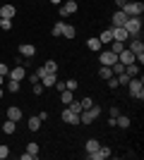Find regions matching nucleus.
Returning a JSON list of instances; mask_svg holds the SVG:
<instances>
[{
    "mask_svg": "<svg viewBox=\"0 0 144 160\" xmlns=\"http://www.w3.org/2000/svg\"><path fill=\"white\" fill-rule=\"evenodd\" d=\"M127 91H130L132 98L144 100V79L142 77H132V79L127 81Z\"/></svg>",
    "mask_w": 144,
    "mask_h": 160,
    "instance_id": "nucleus-1",
    "label": "nucleus"
},
{
    "mask_svg": "<svg viewBox=\"0 0 144 160\" xmlns=\"http://www.w3.org/2000/svg\"><path fill=\"white\" fill-rule=\"evenodd\" d=\"M99 115H101V108H99V105L87 108V110H82V112H79V124H91Z\"/></svg>",
    "mask_w": 144,
    "mask_h": 160,
    "instance_id": "nucleus-2",
    "label": "nucleus"
},
{
    "mask_svg": "<svg viewBox=\"0 0 144 160\" xmlns=\"http://www.w3.org/2000/svg\"><path fill=\"white\" fill-rule=\"evenodd\" d=\"M123 12L127 14V17H142V12H144V2L142 0H127V5L123 7Z\"/></svg>",
    "mask_w": 144,
    "mask_h": 160,
    "instance_id": "nucleus-3",
    "label": "nucleus"
},
{
    "mask_svg": "<svg viewBox=\"0 0 144 160\" xmlns=\"http://www.w3.org/2000/svg\"><path fill=\"white\" fill-rule=\"evenodd\" d=\"M123 27H125V31L130 33V38H132V36H137V33L142 31V19H139V17H127Z\"/></svg>",
    "mask_w": 144,
    "mask_h": 160,
    "instance_id": "nucleus-4",
    "label": "nucleus"
},
{
    "mask_svg": "<svg viewBox=\"0 0 144 160\" xmlns=\"http://www.w3.org/2000/svg\"><path fill=\"white\" fill-rule=\"evenodd\" d=\"M58 12H60V19H65V17H70V14L77 12V2L75 0H65L62 5H58Z\"/></svg>",
    "mask_w": 144,
    "mask_h": 160,
    "instance_id": "nucleus-5",
    "label": "nucleus"
},
{
    "mask_svg": "<svg viewBox=\"0 0 144 160\" xmlns=\"http://www.w3.org/2000/svg\"><path fill=\"white\" fill-rule=\"evenodd\" d=\"M60 120L65 122V124H72V127H75V124H79V115H77V112H72V110H70V108L65 105V108H62Z\"/></svg>",
    "mask_w": 144,
    "mask_h": 160,
    "instance_id": "nucleus-6",
    "label": "nucleus"
},
{
    "mask_svg": "<svg viewBox=\"0 0 144 160\" xmlns=\"http://www.w3.org/2000/svg\"><path fill=\"white\" fill-rule=\"evenodd\" d=\"M113 155V151H110L108 146H99V151H94V153H87V158L89 160H106Z\"/></svg>",
    "mask_w": 144,
    "mask_h": 160,
    "instance_id": "nucleus-7",
    "label": "nucleus"
},
{
    "mask_svg": "<svg viewBox=\"0 0 144 160\" xmlns=\"http://www.w3.org/2000/svg\"><path fill=\"white\" fill-rule=\"evenodd\" d=\"M7 79L24 81V79H27V69H24V65H17V67H12V69L7 72Z\"/></svg>",
    "mask_w": 144,
    "mask_h": 160,
    "instance_id": "nucleus-8",
    "label": "nucleus"
},
{
    "mask_svg": "<svg viewBox=\"0 0 144 160\" xmlns=\"http://www.w3.org/2000/svg\"><path fill=\"white\" fill-rule=\"evenodd\" d=\"M99 60H101V65H103V67H110L113 62L118 60V55L113 53V50H101V55H99Z\"/></svg>",
    "mask_w": 144,
    "mask_h": 160,
    "instance_id": "nucleus-9",
    "label": "nucleus"
},
{
    "mask_svg": "<svg viewBox=\"0 0 144 160\" xmlns=\"http://www.w3.org/2000/svg\"><path fill=\"white\" fill-rule=\"evenodd\" d=\"M110 33H113V41H130V33L125 31V27H110Z\"/></svg>",
    "mask_w": 144,
    "mask_h": 160,
    "instance_id": "nucleus-10",
    "label": "nucleus"
},
{
    "mask_svg": "<svg viewBox=\"0 0 144 160\" xmlns=\"http://www.w3.org/2000/svg\"><path fill=\"white\" fill-rule=\"evenodd\" d=\"M118 62H120V65H132V62H135V53H132L130 48H125L123 53H118Z\"/></svg>",
    "mask_w": 144,
    "mask_h": 160,
    "instance_id": "nucleus-11",
    "label": "nucleus"
},
{
    "mask_svg": "<svg viewBox=\"0 0 144 160\" xmlns=\"http://www.w3.org/2000/svg\"><path fill=\"white\" fill-rule=\"evenodd\" d=\"M5 115H7V120H12V122H22V120H24V112H22L17 105H10Z\"/></svg>",
    "mask_w": 144,
    "mask_h": 160,
    "instance_id": "nucleus-12",
    "label": "nucleus"
},
{
    "mask_svg": "<svg viewBox=\"0 0 144 160\" xmlns=\"http://www.w3.org/2000/svg\"><path fill=\"white\" fill-rule=\"evenodd\" d=\"M19 55H22V58H34V55H36V46H31V43H22V46H19Z\"/></svg>",
    "mask_w": 144,
    "mask_h": 160,
    "instance_id": "nucleus-13",
    "label": "nucleus"
},
{
    "mask_svg": "<svg viewBox=\"0 0 144 160\" xmlns=\"http://www.w3.org/2000/svg\"><path fill=\"white\" fill-rule=\"evenodd\" d=\"M39 81L43 84V88H53V84L58 81V74H51V72H46V74H43V77H41Z\"/></svg>",
    "mask_w": 144,
    "mask_h": 160,
    "instance_id": "nucleus-14",
    "label": "nucleus"
},
{
    "mask_svg": "<svg viewBox=\"0 0 144 160\" xmlns=\"http://www.w3.org/2000/svg\"><path fill=\"white\" fill-rule=\"evenodd\" d=\"M14 14H17L14 5H0V17H3V19H12Z\"/></svg>",
    "mask_w": 144,
    "mask_h": 160,
    "instance_id": "nucleus-15",
    "label": "nucleus"
},
{
    "mask_svg": "<svg viewBox=\"0 0 144 160\" xmlns=\"http://www.w3.org/2000/svg\"><path fill=\"white\" fill-rule=\"evenodd\" d=\"M130 50H132L135 55L144 53V43H142V38H135V36H132V38H130Z\"/></svg>",
    "mask_w": 144,
    "mask_h": 160,
    "instance_id": "nucleus-16",
    "label": "nucleus"
},
{
    "mask_svg": "<svg viewBox=\"0 0 144 160\" xmlns=\"http://www.w3.org/2000/svg\"><path fill=\"white\" fill-rule=\"evenodd\" d=\"M125 19H127V14H125L123 10H118V12L113 14V17H110V22H113V27H123V24H125Z\"/></svg>",
    "mask_w": 144,
    "mask_h": 160,
    "instance_id": "nucleus-17",
    "label": "nucleus"
},
{
    "mask_svg": "<svg viewBox=\"0 0 144 160\" xmlns=\"http://www.w3.org/2000/svg\"><path fill=\"white\" fill-rule=\"evenodd\" d=\"M130 124H132V120L127 117V115H118V117H115V127H120V129H130Z\"/></svg>",
    "mask_w": 144,
    "mask_h": 160,
    "instance_id": "nucleus-18",
    "label": "nucleus"
},
{
    "mask_svg": "<svg viewBox=\"0 0 144 160\" xmlns=\"http://www.w3.org/2000/svg\"><path fill=\"white\" fill-rule=\"evenodd\" d=\"M27 127H29V132H39V129H41V120H39V115L29 117V120H27Z\"/></svg>",
    "mask_w": 144,
    "mask_h": 160,
    "instance_id": "nucleus-19",
    "label": "nucleus"
},
{
    "mask_svg": "<svg viewBox=\"0 0 144 160\" xmlns=\"http://www.w3.org/2000/svg\"><path fill=\"white\" fill-rule=\"evenodd\" d=\"M60 100H62V105H70V103L75 100V91H70V88L60 91Z\"/></svg>",
    "mask_w": 144,
    "mask_h": 160,
    "instance_id": "nucleus-20",
    "label": "nucleus"
},
{
    "mask_svg": "<svg viewBox=\"0 0 144 160\" xmlns=\"http://www.w3.org/2000/svg\"><path fill=\"white\" fill-rule=\"evenodd\" d=\"M14 132H17V122H12V120L3 122V134H14Z\"/></svg>",
    "mask_w": 144,
    "mask_h": 160,
    "instance_id": "nucleus-21",
    "label": "nucleus"
},
{
    "mask_svg": "<svg viewBox=\"0 0 144 160\" xmlns=\"http://www.w3.org/2000/svg\"><path fill=\"white\" fill-rule=\"evenodd\" d=\"M5 86L10 93H19V86H22V81H14V79H7L5 81Z\"/></svg>",
    "mask_w": 144,
    "mask_h": 160,
    "instance_id": "nucleus-22",
    "label": "nucleus"
},
{
    "mask_svg": "<svg viewBox=\"0 0 144 160\" xmlns=\"http://www.w3.org/2000/svg\"><path fill=\"white\" fill-rule=\"evenodd\" d=\"M99 146H101V143H99L96 139H89L87 143H84V151H87V153H94V151H99Z\"/></svg>",
    "mask_w": 144,
    "mask_h": 160,
    "instance_id": "nucleus-23",
    "label": "nucleus"
},
{
    "mask_svg": "<svg viewBox=\"0 0 144 160\" xmlns=\"http://www.w3.org/2000/svg\"><path fill=\"white\" fill-rule=\"evenodd\" d=\"M101 46H103V43H101L99 38H89V41H87V48H89V50H94V53H99V50H101Z\"/></svg>",
    "mask_w": 144,
    "mask_h": 160,
    "instance_id": "nucleus-24",
    "label": "nucleus"
},
{
    "mask_svg": "<svg viewBox=\"0 0 144 160\" xmlns=\"http://www.w3.org/2000/svg\"><path fill=\"white\" fill-rule=\"evenodd\" d=\"M43 69L51 72V74H58V62H55V60H46V62H43Z\"/></svg>",
    "mask_w": 144,
    "mask_h": 160,
    "instance_id": "nucleus-25",
    "label": "nucleus"
},
{
    "mask_svg": "<svg viewBox=\"0 0 144 160\" xmlns=\"http://www.w3.org/2000/svg\"><path fill=\"white\" fill-rule=\"evenodd\" d=\"M108 50H113V53H123V50H125V43H123V41H110V48H108Z\"/></svg>",
    "mask_w": 144,
    "mask_h": 160,
    "instance_id": "nucleus-26",
    "label": "nucleus"
},
{
    "mask_svg": "<svg viewBox=\"0 0 144 160\" xmlns=\"http://www.w3.org/2000/svg\"><path fill=\"white\" fill-rule=\"evenodd\" d=\"M75 27H72V24H62V36H65V38H75Z\"/></svg>",
    "mask_w": 144,
    "mask_h": 160,
    "instance_id": "nucleus-27",
    "label": "nucleus"
},
{
    "mask_svg": "<svg viewBox=\"0 0 144 160\" xmlns=\"http://www.w3.org/2000/svg\"><path fill=\"white\" fill-rule=\"evenodd\" d=\"M39 151H41V148H39V143H36V141H31V143H29L27 146V153H31V158H39Z\"/></svg>",
    "mask_w": 144,
    "mask_h": 160,
    "instance_id": "nucleus-28",
    "label": "nucleus"
},
{
    "mask_svg": "<svg viewBox=\"0 0 144 160\" xmlns=\"http://www.w3.org/2000/svg\"><path fill=\"white\" fill-rule=\"evenodd\" d=\"M125 74H130V77H137V74H139V65H137V62L127 65V67H125Z\"/></svg>",
    "mask_w": 144,
    "mask_h": 160,
    "instance_id": "nucleus-29",
    "label": "nucleus"
},
{
    "mask_svg": "<svg viewBox=\"0 0 144 160\" xmlns=\"http://www.w3.org/2000/svg\"><path fill=\"white\" fill-rule=\"evenodd\" d=\"M99 41H101V43H110V41H113V33H110V29H106V31H101V36H99Z\"/></svg>",
    "mask_w": 144,
    "mask_h": 160,
    "instance_id": "nucleus-30",
    "label": "nucleus"
},
{
    "mask_svg": "<svg viewBox=\"0 0 144 160\" xmlns=\"http://www.w3.org/2000/svg\"><path fill=\"white\" fill-rule=\"evenodd\" d=\"M99 77H101V79H110V77H113L110 67H103V65H101V69H99Z\"/></svg>",
    "mask_w": 144,
    "mask_h": 160,
    "instance_id": "nucleus-31",
    "label": "nucleus"
},
{
    "mask_svg": "<svg viewBox=\"0 0 144 160\" xmlns=\"http://www.w3.org/2000/svg\"><path fill=\"white\" fill-rule=\"evenodd\" d=\"M62 24H65V22H55L53 29H51V33H53V36H62Z\"/></svg>",
    "mask_w": 144,
    "mask_h": 160,
    "instance_id": "nucleus-32",
    "label": "nucleus"
},
{
    "mask_svg": "<svg viewBox=\"0 0 144 160\" xmlns=\"http://www.w3.org/2000/svg\"><path fill=\"white\" fill-rule=\"evenodd\" d=\"M115 79H118V84H120V86H127V81H130L132 79V77H130V74H118V77H115Z\"/></svg>",
    "mask_w": 144,
    "mask_h": 160,
    "instance_id": "nucleus-33",
    "label": "nucleus"
},
{
    "mask_svg": "<svg viewBox=\"0 0 144 160\" xmlns=\"http://www.w3.org/2000/svg\"><path fill=\"white\" fill-rule=\"evenodd\" d=\"M70 110H72V112H77V115H79V112H82V103H79V100H72V103H70Z\"/></svg>",
    "mask_w": 144,
    "mask_h": 160,
    "instance_id": "nucleus-34",
    "label": "nucleus"
},
{
    "mask_svg": "<svg viewBox=\"0 0 144 160\" xmlns=\"http://www.w3.org/2000/svg\"><path fill=\"white\" fill-rule=\"evenodd\" d=\"M31 91H34V96H41V93H43V84H41V81L31 84Z\"/></svg>",
    "mask_w": 144,
    "mask_h": 160,
    "instance_id": "nucleus-35",
    "label": "nucleus"
},
{
    "mask_svg": "<svg viewBox=\"0 0 144 160\" xmlns=\"http://www.w3.org/2000/svg\"><path fill=\"white\" fill-rule=\"evenodd\" d=\"M79 103H82V110H87V108H91V105H94V100H91L89 96H84V98L79 100Z\"/></svg>",
    "mask_w": 144,
    "mask_h": 160,
    "instance_id": "nucleus-36",
    "label": "nucleus"
},
{
    "mask_svg": "<svg viewBox=\"0 0 144 160\" xmlns=\"http://www.w3.org/2000/svg\"><path fill=\"white\" fill-rule=\"evenodd\" d=\"M106 81H108V88H110V91H115V88L120 86V84H118V79H115V77H110V79H106Z\"/></svg>",
    "mask_w": 144,
    "mask_h": 160,
    "instance_id": "nucleus-37",
    "label": "nucleus"
},
{
    "mask_svg": "<svg viewBox=\"0 0 144 160\" xmlns=\"http://www.w3.org/2000/svg\"><path fill=\"white\" fill-rule=\"evenodd\" d=\"M0 29L10 31V29H12V19H3V22H0Z\"/></svg>",
    "mask_w": 144,
    "mask_h": 160,
    "instance_id": "nucleus-38",
    "label": "nucleus"
},
{
    "mask_svg": "<svg viewBox=\"0 0 144 160\" xmlns=\"http://www.w3.org/2000/svg\"><path fill=\"white\" fill-rule=\"evenodd\" d=\"M7 155H10V148H7L5 143H3V146H0V160H5Z\"/></svg>",
    "mask_w": 144,
    "mask_h": 160,
    "instance_id": "nucleus-39",
    "label": "nucleus"
},
{
    "mask_svg": "<svg viewBox=\"0 0 144 160\" xmlns=\"http://www.w3.org/2000/svg\"><path fill=\"white\" fill-rule=\"evenodd\" d=\"M65 88H70V91H75V88H77V81H75V79H67V81H65Z\"/></svg>",
    "mask_w": 144,
    "mask_h": 160,
    "instance_id": "nucleus-40",
    "label": "nucleus"
},
{
    "mask_svg": "<svg viewBox=\"0 0 144 160\" xmlns=\"http://www.w3.org/2000/svg\"><path fill=\"white\" fill-rule=\"evenodd\" d=\"M7 72H10V67H7L5 62H0V74H3V77H7Z\"/></svg>",
    "mask_w": 144,
    "mask_h": 160,
    "instance_id": "nucleus-41",
    "label": "nucleus"
},
{
    "mask_svg": "<svg viewBox=\"0 0 144 160\" xmlns=\"http://www.w3.org/2000/svg\"><path fill=\"white\" fill-rule=\"evenodd\" d=\"M108 115H110V117H118V115H120V110H118V108L113 105V108H110V110H108Z\"/></svg>",
    "mask_w": 144,
    "mask_h": 160,
    "instance_id": "nucleus-42",
    "label": "nucleus"
},
{
    "mask_svg": "<svg viewBox=\"0 0 144 160\" xmlns=\"http://www.w3.org/2000/svg\"><path fill=\"white\" fill-rule=\"evenodd\" d=\"M115 5H118V10H123V7L127 5V0H115Z\"/></svg>",
    "mask_w": 144,
    "mask_h": 160,
    "instance_id": "nucleus-43",
    "label": "nucleus"
},
{
    "mask_svg": "<svg viewBox=\"0 0 144 160\" xmlns=\"http://www.w3.org/2000/svg\"><path fill=\"white\" fill-rule=\"evenodd\" d=\"M39 120H41V122L48 120V112H46V110H43V112H39Z\"/></svg>",
    "mask_w": 144,
    "mask_h": 160,
    "instance_id": "nucleus-44",
    "label": "nucleus"
},
{
    "mask_svg": "<svg viewBox=\"0 0 144 160\" xmlns=\"http://www.w3.org/2000/svg\"><path fill=\"white\" fill-rule=\"evenodd\" d=\"M19 160H34V158H31V153H22Z\"/></svg>",
    "mask_w": 144,
    "mask_h": 160,
    "instance_id": "nucleus-45",
    "label": "nucleus"
},
{
    "mask_svg": "<svg viewBox=\"0 0 144 160\" xmlns=\"http://www.w3.org/2000/svg\"><path fill=\"white\" fill-rule=\"evenodd\" d=\"M51 2H53V5H62V0H51Z\"/></svg>",
    "mask_w": 144,
    "mask_h": 160,
    "instance_id": "nucleus-46",
    "label": "nucleus"
},
{
    "mask_svg": "<svg viewBox=\"0 0 144 160\" xmlns=\"http://www.w3.org/2000/svg\"><path fill=\"white\" fill-rule=\"evenodd\" d=\"M3 84H5V77H3V74H0V86H3Z\"/></svg>",
    "mask_w": 144,
    "mask_h": 160,
    "instance_id": "nucleus-47",
    "label": "nucleus"
},
{
    "mask_svg": "<svg viewBox=\"0 0 144 160\" xmlns=\"http://www.w3.org/2000/svg\"><path fill=\"white\" fill-rule=\"evenodd\" d=\"M3 96H5V91H3V86H0V98H3Z\"/></svg>",
    "mask_w": 144,
    "mask_h": 160,
    "instance_id": "nucleus-48",
    "label": "nucleus"
}]
</instances>
